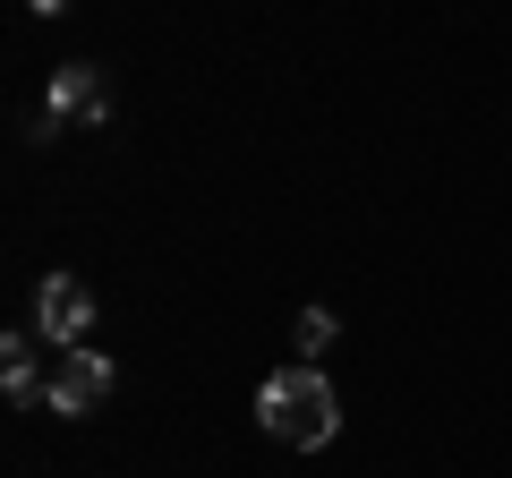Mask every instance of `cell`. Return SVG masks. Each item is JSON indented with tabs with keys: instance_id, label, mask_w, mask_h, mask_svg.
<instances>
[{
	"instance_id": "3957f363",
	"label": "cell",
	"mask_w": 512,
	"mask_h": 478,
	"mask_svg": "<svg viewBox=\"0 0 512 478\" xmlns=\"http://www.w3.org/2000/svg\"><path fill=\"white\" fill-rule=\"evenodd\" d=\"M86 325H94V291L77 274H43L35 282V333L69 350V342H86Z\"/></svg>"
},
{
	"instance_id": "7a4b0ae2",
	"label": "cell",
	"mask_w": 512,
	"mask_h": 478,
	"mask_svg": "<svg viewBox=\"0 0 512 478\" xmlns=\"http://www.w3.org/2000/svg\"><path fill=\"white\" fill-rule=\"evenodd\" d=\"M103 393H111V359L103 350H86V342H69V350H52V419H86V410H103Z\"/></svg>"
},
{
	"instance_id": "5b68a950",
	"label": "cell",
	"mask_w": 512,
	"mask_h": 478,
	"mask_svg": "<svg viewBox=\"0 0 512 478\" xmlns=\"http://www.w3.org/2000/svg\"><path fill=\"white\" fill-rule=\"evenodd\" d=\"M0 385H9V402H18V410H43V402H52V376L35 368V342H26V333L0 342Z\"/></svg>"
},
{
	"instance_id": "6da1fadb",
	"label": "cell",
	"mask_w": 512,
	"mask_h": 478,
	"mask_svg": "<svg viewBox=\"0 0 512 478\" xmlns=\"http://www.w3.org/2000/svg\"><path fill=\"white\" fill-rule=\"evenodd\" d=\"M256 427H265L274 444H291V453H316V444H333V427H342V402H333L325 368H308V359L274 368L265 385H256Z\"/></svg>"
},
{
	"instance_id": "277c9868",
	"label": "cell",
	"mask_w": 512,
	"mask_h": 478,
	"mask_svg": "<svg viewBox=\"0 0 512 478\" xmlns=\"http://www.w3.org/2000/svg\"><path fill=\"white\" fill-rule=\"evenodd\" d=\"M103 69H86V60H69V69H52V94H43V120L35 137H60L69 120H103Z\"/></svg>"
},
{
	"instance_id": "8992f818",
	"label": "cell",
	"mask_w": 512,
	"mask_h": 478,
	"mask_svg": "<svg viewBox=\"0 0 512 478\" xmlns=\"http://www.w3.org/2000/svg\"><path fill=\"white\" fill-rule=\"evenodd\" d=\"M333 333H342V325H333V308H308V316H299V325H291V350H299V359H308V368H316V359H325V350H333Z\"/></svg>"
},
{
	"instance_id": "52a82bcc",
	"label": "cell",
	"mask_w": 512,
	"mask_h": 478,
	"mask_svg": "<svg viewBox=\"0 0 512 478\" xmlns=\"http://www.w3.org/2000/svg\"><path fill=\"white\" fill-rule=\"evenodd\" d=\"M26 9H35V18H60V9H69V0H26Z\"/></svg>"
}]
</instances>
